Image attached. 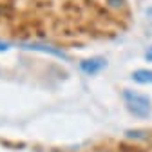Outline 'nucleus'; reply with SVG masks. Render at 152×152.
<instances>
[{"instance_id": "2", "label": "nucleus", "mask_w": 152, "mask_h": 152, "mask_svg": "<svg viewBox=\"0 0 152 152\" xmlns=\"http://www.w3.org/2000/svg\"><path fill=\"white\" fill-rule=\"evenodd\" d=\"M107 65V62L103 60V58H87V60H83L82 64H80V69L85 72V74H96V72H100L103 67Z\"/></svg>"}, {"instance_id": "3", "label": "nucleus", "mask_w": 152, "mask_h": 152, "mask_svg": "<svg viewBox=\"0 0 152 152\" xmlns=\"http://www.w3.org/2000/svg\"><path fill=\"white\" fill-rule=\"evenodd\" d=\"M22 47H24V49H31V51H42V53H49V54H53V56H58V58H64V60H67L65 53H64V51H60V49H56V47H53V45H45V44H24Z\"/></svg>"}, {"instance_id": "4", "label": "nucleus", "mask_w": 152, "mask_h": 152, "mask_svg": "<svg viewBox=\"0 0 152 152\" xmlns=\"http://www.w3.org/2000/svg\"><path fill=\"white\" fill-rule=\"evenodd\" d=\"M132 80L138 82V83H143V85L152 83V71H148V69H138V71L132 72Z\"/></svg>"}, {"instance_id": "6", "label": "nucleus", "mask_w": 152, "mask_h": 152, "mask_svg": "<svg viewBox=\"0 0 152 152\" xmlns=\"http://www.w3.org/2000/svg\"><path fill=\"white\" fill-rule=\"evenodd\" d=\"M145 58H147L148 62H152V47H148V51L145 53Z\"/></svg>"}, {"instance_id": "1", "label": "nucleus", "mask_w": 152, "mask_h": 152, "mask_svg": "<svg viewBox=\"0 0 152 152\" xmlns=\"http://www.w3.org/2000/svg\"><path fill=\"white\" fill-rule=\"evenodd\" d=\"M123 100H125V105L130 110V114H134L136 118H147L150 114V110H152L150 98L145 96V94H141V92L125 89L123 91Z\"/></svg>"}, {"instance_id": "5", "label": "nucleus", "mask_w": 152, "mask_h": 152, "mask_svg": "<svg viewBox=\"0 0 152 152\" xmlns=\"http://www.w3.org/2000/svg\"><path fill=\"white\" fill-rule=\"evenodd\" d=\"M9 49V44L7 42H0V53H4V51H7Z\"/></svg>"}]
</instances>
